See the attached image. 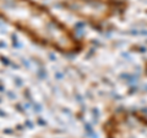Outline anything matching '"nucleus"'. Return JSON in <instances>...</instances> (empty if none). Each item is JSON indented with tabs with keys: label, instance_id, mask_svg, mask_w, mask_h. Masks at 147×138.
<instances>
[{
	"label": "nucleus",
	"instance_id": "nucleus-1",
	"mask_svg": "<svg viewBox=\"0 0 147 138\" xmlns=\"http://www.w3.org/2000/svg\"><path fill=\"white\" fill-rule=\"evenodd\" d=\"M0 17L37 43L58 52L74 53L81 49L71 29L33 0H0Z\"/></svg>",
	"mask_w": 147,
	"mask_h": 138
},
{
	"label": "nucleus",
	"instance_id": "nucleus-2",
	"mask_svg": "<svg viewBox=\"0 0 147 138\" xmlns=\"http://www.w3.org/2000/svg\"><path fill=\"white\" fill-rule=\"evenodd\" d=\"M108 138H147V115L134 109H118L103 125Z\"/></svg>",
	"mask_w": 147,
	"mask_h": 138
},
{
	"label": "nucleus",
	"instance_id": "nucleus-3",
	"mask_svg": "<svg viewBox=\"0 0 147 138\" xmlns=\"http://www.w3.org/2000/svg\"><path fill=\"white\" fill-rule=\"evenodd\" d=\"M72 10L90 22H105L126 10V0H72Z\"/></svg>",
	"mask_w": 147,
	"mask_h": 138
},
{
	"label": "nucleus",
	"instance_id": "nucleus-4",
	"mask_svg": "<svg viewBox=\"0 0 147 138\" xmlns=\"http://www.w3.org/2000/svg\"><path fill=\"white\" fill-rule=\"evenodd\" d=\"M144 72H145L146 77H147V60H146V61H145V64H144Z\"/></svg>",
	"mask_w": 147,
	"mask_h": 138
}]
</instances>
